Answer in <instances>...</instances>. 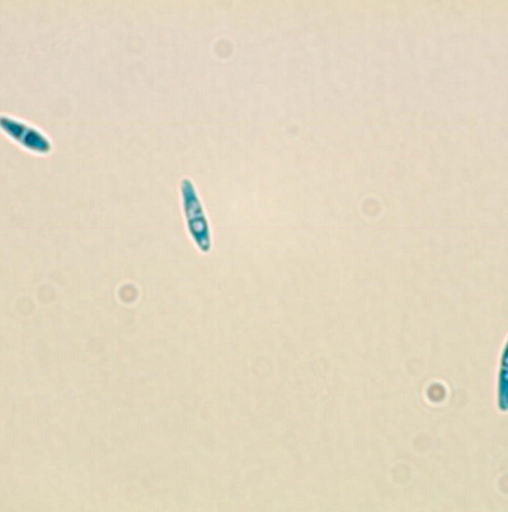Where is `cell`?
Listing matches in <instances>:
<instances>
[{
  "instance_id": "6da1fadb",
  "label": "cell",
  "mask_w": 508,
  "mask_h": 512,
  "mask_svg": "<svg viewBox=\"0 0 508 512\" xmlns=\"http://www.w3.org/2000/svg\"><path fill=\"white\" fill-rule=\"evenodd\" d=\"M181 205L187 232L192 242L202 253L211 250V232L208 215L205 213L204 204L200 199L195 183L190 178L181 181Z\"/></svg>"
},
{
  "instance_id": "7a4b0ae2",
  "label": "cell",
  "mask_w": 508,
  "mask_h": 512,
  "mask_svg": "<svg viewBox=\"0 0 508 512\" xmlns=\"http://www.w3.org/2000/svg\"><path fill=\"white\" fill-rule=\"evenodd\" d=\"M0 124H2L4 135L27 152L37 157H47L53 152V142L36 126L8 115L2 116Z\"/></svg>"
}]
</instances>
